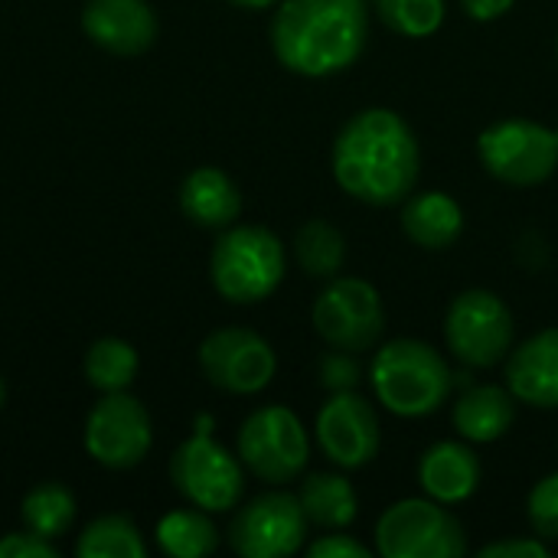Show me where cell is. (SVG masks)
I'll list each match as a JSON object with an SVG mask.
<instances>
[{"instance_id":"obj_1","label":"cell","mask_w":558,"mask_h":558,"mask_svg":"<svg viewBox=\"0 0 558 558\" xmlns=\"http://www.w3.org/2000/svg\"><path fill=\"white\" fill-rule=\"evenodd\" d=\"M330 163L347 196L366 206H399L415 193L422 147L399 111L366 108L337 131Z\"/></svg>"},{"instance_id":"obj_2","label":"cell","mask_w":558,"mask_h":558,"mask_svg":"<svg viewBox=\"0 0 558 558\" xmlns=\"http://www.w3.org/2000/svg\"><path fill=\"white\" fill-rule=\"evenodd\" d=\"M268 33L288 72L304 78L337 75L366 49L369 7L366 0H281Z\"/></svg>"},{"instance_id":"obj_3","label":"cell","mask_w":558,"mask_h":558,"mask_svg":"<svg viewBox=\"0 0 558 558\" xmlns=\"http://www.w3.org/2000/svg\"><path fill=\"white\" fill-rule=\"evenodd\" d=\"M369 386L386 412L399 418H425L451 399L454 373L432 343L399 337L376 350L369 363Z\"/></svg>"},{"instance_id":"obj_4","label":"cell","mask_w":558,"mask_h":558,"mask_svg":"<svg viewBox=\"0 0 558 558\" xmlns=\"http://www.w3.org/2000/svg\"><path fill=\"white\" fill-rule=\"evenodd\" d=\"M288 271L281 239L262 226H232L219 235L209 258L213 288L232 304H258L278 291Z\"/></svg>"},{"instance_id":"obj_5","label":"cell","mask_w":558,"mask_h":558,"mask_svg":"<svg viewBox=\"0 0 558 558\" xmlns=\"http://www.w3.org/2000/svg\"><path fill=\"white\" fill-rule=\"evenodd\" d=\"M376 553L383 558H464L468 533L445 504L412 497L386 507L379 517Z\"/></svg>"},{"instance_id":"obj_6","label":"cell","mask_w":558,"mask_h":558,"mask_svg":"<svg viewBox=\"0 0 558 558\" xmlns=\"http://www.w3.org/2000/svg\"><path fill=\"white\" fill-rule=\"evenodd\" d=\"M513 314L507 301L487 288L461 291L445 314L448 353L468 369H494L513 350Z\"/></svg>"},{"instance_id":"obj_7","label":"cell","mask_w":558,"mask_h":558,"mask_svg":"<svg viewBox=\"0 0 558 558\" xmlns=\"http://www.w3.org/2000/svg\"><path fill=\"white\" fill-rule=\"evenodd\" d=\"M239 461L265 484H291L311 461V438L301 418L284 405H265L252 412L235 441Z\"/></svg>"},{"instance_id":"obj_8","label":"cell","mask_w":558,"mask_h":558,"mask_svg":"<svg viewBox=\"0 0 558 558\" xmlns=\"http://www.w3.org/2000/svg\"><path fill=\"white\" fill-rule=\"evenodd\" d=\"M311 320H314L317 337L330 350L366 353L386 333L383 294L366 278H353V275L343 278V275H337L317 294Z\"/></svg>"},{"instance_id":"obj_9","label":"cell","mask_w":558,"mask_h":558,"mask_svg":"<svg viewBox=\"0 0 558 558\" xmlns=\"http://www.w3.org/2000/svg\"><path fill=\"white\" fill-rule=\"evenodd\" d=\"M477 157L484 170L507 186H539L556 173L558 137L539 121L507 118L481 131Z\"/></svg>"},{"instance_id":"obj_10","label":"cell","mask_w":558,"mask_h":558,"mask_svg":"<svg viewBox=\"0 0 558 558\" xmlns=\"http://www.w3.org/2000/svg\"><path fill=\"white\" fill-rule=\"evenodd\" d=\"M170 481L193 507L206 513H229L232 507H239L245 490L242 461L229 454L219 441H213L209 432L193 435L173 451Z\"/></svg>"},{"instance_id":"obj_11","label":"cell","mask_w":558,"mask_h":558,"mask_svg":"<svg viewBox=\"0 0 558 558\" xmlns=\"http://www.w3.org/2000/svg\"><path fill=\"white\" fill-rule=\"evenodd\" d=\"M301 500L284 490L248 500L229 523V546L242 558H288L307 539Z\"/></svg>"},{"instance_id":"obj_12","label":"cell","mask_w":558,"mask_h":558,"mask_svg":"<svg viewBox=\"0 0 558 558\" xmlns=\"http://www.w3.org/2000/svg\"><path fill=\"white\" fill-rule=\"evenodd\" d=\"M314 441L324 451V458L343 471H360L373 464L383 445V425L376 405L356 389L330 392V399L317 412Z\"/></svg>"},{"instance_id":"obj_13","label":"cell","mask_w":558,"mask_h":558,"mask_svg":"<svg viewBox=\"0 0 558 558\" xmlns=\"http://www.w3.org/2000/svg\"><path fill=\"white\" fill-rule=\"evenodd\" d=\"M203 376L232 396H255L271 386L278 373V356L265 337L245 327H222L209 333L199 347Z\"/></svg>"},{"instance_id":"obj_14","label":"cell","mask_w":558,"mask_h":558,"mask_svg":"<svg viewBox=\"0 0 558 558\" xmlns=\"http://www.w3.org/2000/svg\"><path fill=\"white\" fill-rule=\"evenodd\" d=\"M150 445L154 428L147 409L128 392H105L85 422V451L92 461L111 471H128L147 458Z\"/></svg>"},{"instance_id":"obj_15","label":"cell","mask_w":558,"mask_h":558,"mask_svg":"<svg viewBox=\"0 0 558 558\" xmlns=\"http://www.w3.org/2000/svg\"><path fill=\"white\" fill-rule=\"evenodd\" d=\"M82 29L114 56H141L157 39V16L147 0H88Z\"/></svg>"},{"instance_id":"obj_16","label":"cell","mask_w":558,"mask_h":558,"mask_svg":"<svg viewBox=\"0 0 558 558\" xmlns=\"http://www.w3.org/2000/svg\"><path fill=\"white\" fill-rule=\"evenodd\" d=\"M507 389L533 409H558V327L539 330L507 356Z\"/></svg>"},{"instance_id":"obj_17","label":"cell","mask_w":558,"mask_h":558,"mask_svg":"<svg viewBox=\"0 0 558 558\" xmlns=\"http://www.w3.org/2000/svg\"><path fill=\"white\" fill-rule=\"evenodd\" d=\"M481 458L464 441H438L418 461V487L425 497L454 507L477 494L481 487Z\"/></svg>"},{"instance_id":"obj_18","label":"cell","mask_w":558,"mask_h":558,"mask_svg":"<svg viewBox=\"0 0 558 558\" xmlns=\"http://www.w3.org/2000/svg\"><path fill=\"white\" fill-rule=\"evenodd\" d=\"M517 418V399L507 386L481 383L458 396L451 425L471 445H494L500 441Z\"/></svg>"},{"instance_id":"obj_19","label":"cell","mask_w":558,"mask_h":558,"mask_svg":"<svg viewBox=\"0 0 558 558\" xmlns=\"http://www.w3.org/2000/svg\"><path fill=\"white\" fill-rule=\"evenodd\" d=\"M402 232L428 252L451 248L464 232V209L454 196L441 190L412 193L402 203Z\"/></svg>"},{"instance_id":"obj_20","label":"cell","mask_w":558,"mask_h":558,"mask_svg":"<svg viewBox=\"0 0 558 558\" xmlns=\"http://www.w3.org/2000/svg\"><path fill=\"white\" fill-rule=\"evenodd\" d=\"M180 209L203 229H229L242 213V193L219 167H199L180 186Z\"/></svg>"},{"instance_id":"obj_21","label":"cell","mask_w":558,"mask_h":558,"mask_svg":"<svg viewBox=\"0 0 558 558\" xmlns=\"http://www.w3.org/2000/svg\"><path fill=\"white\" fill-rule=\"evenodd\" d=\"M298 500H301V510H304L307 523L317 526L320 533L347 530L360 513L356 490L343 474H324V471L307 474L301 481Z\"/></svg>"},{"instance_id":"obj_22","label":"cell","mask_w":558,"mask_h":558,"mask_svg":"<svg viewBox=\"0 0 558 558\" xmlns=\"http://www.w3.org/2000/svg\"><path fill=\"white\" fill-rule=\"evenodd\" d=\"M294 258L307 278L330 281L347 265V239L327 219H307L294 232Z\"/></svg>"},{"instance_id":"obj_23","label":"cell","mask_w":558,"mask_h":558,"mask_svg":"<svg viewBox=\"0 0 558 558\" xmlns=\"http://www.w3.org/2000/svg\"><path fill=\"white\" fill-rule=\"evenodd\" d=\"M75 513H78L75 494L69 487L56 484V481L36 484L23 497V507H20V517H23L26 530H33L43 539L65 536L72 530V523H75Z\"/></svg>"},{"instance_id":"obj_24","label":"cell","mask_w":558,"mask_h":558,"mask_svg":"<svg viewBox=\"0 0 558 558\" xmlns=\"http://www.w3.org/2000/svg\"><path fill=\"white\" fill-rule=\"evenodd\" d=\"M157 546L173 558L213 556L219 546V530L206 510H173L157 523Z\"/></svg>"},{"instance_id":"obj_25","label":"cell","mask_w":558,"mask_h":558,"mask_svg":"<svg viewBox=\"0 0 558 558\" xmlns=\"http://www.w3.org/2000/svg\"><path fill=\"white\" fill-rule=\"evenodd\" d=\"M137 350L118 337H101L85 353V379L98 392H124L137 379Z\"/></svg>"},{"instance_id":"obj_26","label":"cell","mask_w":558,"mask_h":558,"mask_svg":"<svg viewBox=\"0 0 558 558\" xmlns=\"http://www.w3.org/2000/svg\"><path fill=\"white\" fill-rule=\"evenodd\" d=\"M78 558H144L147 546L137 526L128 517H101L95 520L75 543Z\"/></svg>"},{"instance_id":"obj_27","label":"cell","mask_w":558,"mask_h":558,"mask_svg":"<svg viewBox=\"0 0 558 558\" xmlns=\"http://www.w3.org/2000/svg\"><path fill=\"white\" fill-rule=\"evenodd\" d=\"M379 20L409 39H425L441 29L448 3L445 0H376Z\"/></svg>"},{"instance_id":"obj_28","label":"cell","mask_w":558,"mask_h":558,"mask_svg":"<svg viewBox=\"0 0 558 558\" xmlns=\"http://www.w3.org/2000/svg\"><path fill=\"white\" fill-rule=\"evenodd\" d=\"M526 520L533 526V536L558 539V474H546L526 500Z\"/></svg>"},{"instance_id":"obj_29","label":"cell","mask_w":558,"mask_h":558,"mask_svg":"<svg viewBox=\"0 0 558 558\" xmlns=\"http://www.w3.org/2000/svg\"><path fill=\"white\" fill-rule=\"evenodd\" d=\"M317 383L327 392H350V389H356L363 383V366H360L356 353H347V350L324 353L320 363H317Z\"/></svg>"},{"instance_id":"obj_30","label":"cell","mask_w":558,"mask_h":558,"mask_svg":"<svg viewBox=\"0 0 558 558\" xmlns=\"http://www.w3.org/2000/svg\"><path fill=\"white\" fill-rule=\"evenodd\" d=\"M59 549L52 546V539L36 536L33 530L26 533H7L0 539V558H56Z\"/></svg>"},{"instance_id":"obj_31","label":"cell","mask_w":558,"mask_h":558,"mask_svg":"<svg viewBox=\"0 0 558 558\" xmlns=\"http://www.w3.org/2000/svg\"><path fill=\"white\" fill-rule=\"evenodd\" d=\"M307 556L311 558H369L373 556V549H369V546H363V543H356V539H353V536H347L343 530H337V533H327V536L314 539V543L307 546Z\"/></svg>"},{"instance_id":"obj_32","label":"cell","mask_w":558,"mask_h":558,"mask_svg":"<svg viewBox=\"0 0 558 558\" xmlns=\"http://www.w3.org/2000/svg\"><path fill=\"white\" fill-rule=\"evenodd\" d=\"M484 558H549V546L539 536L530 539H500L481 549Z\"/></svg>"},{"instance_id":"obj_33","label":"cell","mask_w":558,"mask_h":558,"mask_svg":"<svg viewBox=\"0 0 558 558\" xmlns=\"http://www.w3.org/2000/svg\"><path fill=\"white\" fill-rule=\"evenodd\" d=\"M517 0H461V10L477 23H494L513 10Z\"/></svg>"},{"instance_id":"obj_34","label":"cell","mask_w":558,"mask_h":558,"mask_svg":"<svg viewBox=\"0 0 558 558\" xmlns=\"http://www.w3.org/2000/svg\"><path fill=\"white\" fill-rule=\"evenodd\" d=\"M229 3H235V7H242V10H265V7H271V3H278V0H229Z\"/></svg>"},{"instance_id":"obj_35","label":"cell","mask_w":558,"mask_h":558,"mask_svg":"<svg viewBox=\"0 0 558 558\" xmlns=\"http://www.w3.org/2000/svg\"><path fill=\"white\" fill-rule=\"evenodd\" d=\"M3 399H7V389H3V379H0V409H3Z\"/></svg>"},{"instance_id":"obj_36","label":"cell","mask_w":558,"mask_h":558,"mask_svg":"<svg viewBox=\"0 0 558 558\" xmlns=\"http://www.w3.org/2000/svg\"><path fill=\"white\" fill-rule=\"evenodd\" d=\"M556 56H558V39H556Z\"/></svg>"},{"instance_id":"obj_37","label":"cell","mask_w":558,"mask_h":558,"mask_svg":"<svg viewBox=\"0 0 558 558\" xmlns=\"http://www.w3.org/2000/svg\"><path fill=\"white\" fill-rule=\"evenodd\" d=\"M556 137H558V128H556Z\"/></svg>"}]
</instances>
